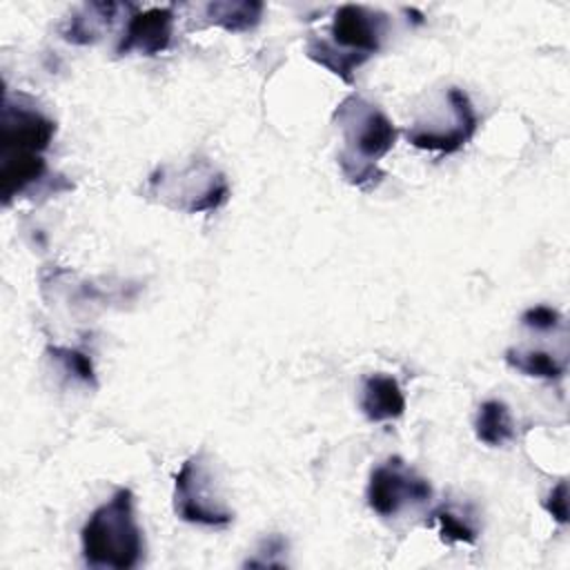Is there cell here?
<instances>
[{"mask_svg":"<svg viewBox=\"0 0 570 570\" xmlns=\"http://www.w3.org/2000/svg\"><path fill=\"white\" fill-rule=\"evenodd\" d=\"M82 559L91 568L129 570L145 552L142 530L134 512V494L120 488L98 505L80 530Z\"/></svg>","mask_w":570,"mask_h":570,"instance_id":"6da1fadb","label":"cell"},{"mask_svg":"<svg viewBox=\"0 0 570 570\" xmlns=\"http://www.w3.org/2000/svg\"><path fill=\"white\" fill-rule=\"evenodd\" d=\"M336 118L345 131L347 145V149L338 156L345 178L354 185H363L365 180L381 176L376 163L396 142L399 131L394 122L381 109L358 96L345 98L336 109Z\"/></svg>","mask_w":570,"mask_h":570,"instance_id":"7a4b0ae2","label":"cell"},{"mask_svg":"<svg viewBox=\"0 0 570 570\" xmlns=\"http://www.w3.org/2000/svg\"><path fill=\"white\" fill-rule=\"evenodd\" d=\"M174 510L187 523L198 525H227L234 514L223 505L216 494L212 472L200 454L187 459L176 474L174 485Z\"/></svg>","mask_w":570,"mask_h":570,"instance_id":"3957f363","label":"cell"},{"mask_svg":"<svg viewBox=\"0 0 570 570\" xmlns=\"http://www.w3.org/2000/svg\"><path fill=\"white\" fill-rule=\"evenodd\" d=\"M430 497V483L412 472L399 456L387 459L370 474L367 505L381 517H394L407 503H425Z\"/></svg>","mask_w":570,"mask_h":570,"instance_id":"277c9868","label":"cell"},{"mask_svg":"<svg viewBox=\"0 0 570 570\" xmlns=\"http://www.w3.org/2000/svg\"><path fill=\"white\" fill-rule=\"evenodd\" d=\"M450 96V125L436 127V125H414L407 129V140L428 151H439V154H454L459 151L476 131V114L474 107L468 98V94L459 87L448 89Z\"/></svg>","mask_w":570,"mask_h":570,"instance_id":"5b68a950","label":"cell"},{"mask_svg":"<svg viewBox=\"0 0 570 570\" xmlns=\"http://www.w3.org/2000/svg\"><path fill=\"white\" fill-rule=\"evenodd\" d=\"M330 31L334 47H343L345 53L367 60L381 47L385 16L363 4H343L334 11Z\"/></svg>","mask_w":570,"mask_h":570,"instance_id":"8992f818","label":"cell"},{"mask_svg":"<svg viewBox=\"0 0 570 570\" xmlns=\"http://www.w3.org/2000/svg\"><path fill=\"white\" fill-rule=\"evenodd\" d=\"M56 134V122L31 107H13L4 96L2 125H0V147L2 154L13 151H45Z\"/></svg>","mask_w":570,"mask_h":570,"instance_id":"52a82bcc","label":"cell"},{"mask_svg":"<svg viewBox=\"0 0 570 570\" xmlns=\"http://www.w3.org/2000/svg\"><path fill=\"white\" fill-rule=\"evenodd\" d=\"M174 29V11L169 7H151L138 11L129 18L125 33L116 47L118 56L140 53V56H156L165 51L171 42Z\"/></svg>","mask_w":570,"mask_h":570,"instance_id":"ba28073f","label":"cell"},{"mask_svg":"<svg viewBox=\"0 0 570 570\" xmlns=\"http://www.w3.org/2000/svg\"><path fill=\"white\" fill-rule=\"evenodd\" d=\"M361 412L372 423L394 421L405 412V396L394 376L370 374L361 387Z\"/></svg>","mask_w":570,"mask_h":570,"instance_id":"9c48e42d","label":"cell"},{"mask_svg":"<svg viewBox=\"0 0 570 570\" xmlns=\"http://www.w3.org/2000/svg\"><path fill=\"white\" fill-rule=\"evenodd\" d=\"M47 171L45 158L36 151H13L2 154L0 163V189L2 200L9 203L13 196L24 194L31 185H36Z\"/></svg>","mask_w":570,"mask_h":570,"instance_id":"30bf717a","label":"cell"},{"mask_svg":"<svg viewBox=\"0 0 570 570\" xmlns=\"http://www.w3.org/2000/svg\"><path fill=\"white\" fill-rule=\"evenodd\" d=\"M118 9H120V4H114V2H91V4H85L82 11L76 13L73 18H69L67 27L62 29L65 40L76 42V45L94 42L100 36V31L105 27H109V22L114 20Z\"/></svg>","mask_w":570,"mask_h":570,"instance_id":"8fae6325","label":"cell"},{"mask_svg":"<svg viewBox=\"0 0 570 570\" xmlns=\"http://www.w3.org/2000/svg\"><path fill=\"white\" fill-rule=\"evenodd\" d=\"M474 434L481 443L490 448H499L508 443L514 436V423L508 405L494 399L483 401L474 419Z\"/></svg>","mask_w":570,"mask_h":570,"instance_id":"7c38bea8","label":"cell"},{"mask_svg":"<svg viewBox=\"0 0 570 570\" xmlns=\"http://www.w3.org/2000/svg\"><path fill=\"white\" fill-rule=\"evenodd\" d=\"M263 2L252 0H236V2H209L205 7L209 22L223 27L225 31H247L258 24L263 16Z\"/></svg>","mask_w":570,"mask_h":570,"instance_id":"4fadbf2b","label":"cell"},{"mask_svg":"<svg viewBox=\"0 0 570 570\" xmlns=\"http://www.w3.org/2000/svg\"><path fill=\"white\" fill-rule=\"evenodd\" d=\"M307 56L312 60H316L318 65L327 67L332 73L341 76L345 82H352V71L365 62V58L345 53L338 47H334L332 42H325V40H318V38H309Z\"/></svg>","mask_w":570,"mask_h":570,"instance_id":"5bb4252c","label":"cell"},{"mask_svg":"<svg viewBox=\"0 0 570 570\" xmlns=\"http://www.w3.org/2000/svg\"><path fill=\"white\" fill-rule=\"evenodd\" d=\"M505 363L525 376H539V379H559L563 374V365L548 352L530 350H508L505 352Z\"/></svg>","mask_w":570,"mask_h":570,"instance_id":"9a60e30c","label":"cell"},{"mask_svg":"<svg viewBox=\"0 0 570 570\" xmlns=\"http://www.w3.org/2000/svg\"><path fill=\"white\" fill-rule=\"evenodd\" d=\"M432 519L439 523V532L445 541H461V543H474L476 530L461 519L459 514L450 512L448 508H439L432 512Z\"/></svg>","mask_w":570,"mask_h":570,"instance_id":"2e32d148","label":"cell"},{"mask_svg":"<svg viewBox=\"0 0 570 570\" xmlns=\"http://www.w3.org/2000/svg\"><path fill=\"white\" fill-rule=\"evenodd\" d=\"M49 352L53 354L56 361H60L65 365L67 372H71L80 381L94 383V367H91V361L87 354H82L78 350H69V347H51Z\"/></svg>","mask_w":570,"mask_h":570,"instance_id":"e0dca14e","label":"cell"},{"mask_svg":"<svg viewBox=\"0 0 570 570\" xmlns=\"http://www.w3.org/2000/svg\"><path fill=\"white\" fill-rule=\"evenodd\" d=\"M559 321H561L559 312H557V309H552V307H548V305L530 307V309H525V312H523V316H521V323H523L525 327L541 330V332L557 327V325H559Z\"/></svg>","mask_w":570,"mask_h":570,"instance_id":"ac0fdd59","label":"cell"},{"mask_svg":"<svg viewBox=\"0 0 570 570\" xmlns=\"http://www.w3.org/2000/svg\"><path fill=\"white\" fill-rule=\"evenodd\" d=\"M546 510L559 521V523H566L568 521V483L566 481H559L552 490H550V494H548V499H546Z\"/></svg>","mask_w":570,"mask_h":570,"instance_id":"d6986e66","label":"cell"}]
</instances>
